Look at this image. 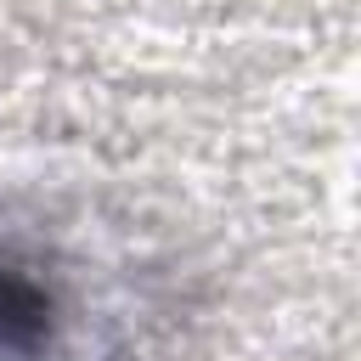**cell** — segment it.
Listing matches in <instances>:
<instances>
[{
	"mask_svg": "<svg viewBox=\"0 0 361 361\" xmlns=\"http://www.w3.org/2000/svg\"><path fill=\"white\" fill-rule=\"evenodd\" d=\"M0 361H45L39 305L6 276H0Z\"/></svg>",
	"mask_w": 361,
	"mask_h": 361,
	"instance_id": "cell-1",
	"label": "cell"
}]
</instances>
